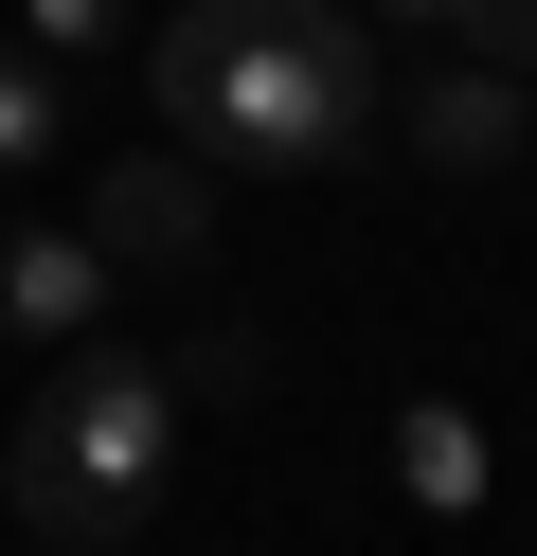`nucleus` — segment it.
<instances>
[{"label":"nucleus","instance_id":"9d476101","mask_svg":"<svg viewBox=\"0 0 537 556\" xmlns=\"http://www.w3.org/2000/svg\"><path fill=\"white\" fill-rule=\"evenodd\" d=\"M107 18L126 0H18V54H107Z\"/></svg>","mask_w":537,"mask_h":556},{"label":"nucleus","instance_id":"6e6552de","mask_svg":"<svg viewBox=\"0 0 537 556\" xmlns=\"http://www.w3.org/2000/svg\"><path fill=\"white\" fill-rule=\"evenodd\" d=\"M162 377H179V413H197V395H251V377H269V341H251V324H197Z\"/></svg>","mask_w":537,"mask_h":556},{"label":"nucleus","instance_id":"9b49d317","mask_svg":"<svg viewBox=\"0 0 537 556\" xmlns=\"http://www.w3.org/2000/svg\"><path fill=\"white\" fill-rule=\"evenodd\" d=\"M358 18H448V0H358Z\"/></svg>","mask_w":537,"mask_h":556},{"label":"nucleus","instance_id":"39448f33","mask_svg":"<svg viewBox=\"0 0 537 556\" xmlns=\"http://www.w3.org/2000/svg\"><path fill=\"white\" fill-rule=\"evenodd\" d=\"M394 126H412V162H430V180H501V162L537 144V126H520V73H430Z\"/></svg>","mask_w":537,"mask_h":556},{"label":"nucleus","instance_id":"20e7f679","mask_svg":"<svg viewBox=\"0 0 537 556\" xmlns=\"http://www.w3.org/2000/svg\"><path fill=\"white\" fill-rule=\"evenodd\" d=\"M90 252L107 269H197L215 252V198H197V162H107V198H90Z\"/></svg>","mask_w":537,"mask_h":556},{"label":"nucleus","instance_id":"f257e3e1","mask_svg":"<svg viewBox=\"0 0 537 556\" xmlns=\"http://www.w3.org/2000/svg\"><path fill=\"white\" fill-rule=\"evenodd\" d=\"M143 90H162L179 144L251 162V180H322V162H358L394 126L376 18H341V0H179L162 54H143Z\"/></svg>","mask_w":537,"mask_h":556},{"label":"nucleus","instance_id":"f03ea898","mask_svg":"<svg viewBox=\"0 0 537 556\" xmlns=\"http://www.w3.org/2000/svg\"><path fill=\"white\" fill-rule=\"evenodd\" d=\"M162 484H179V377L126 359V341H72L54 395H36L18 448H0L18 539H54V556H126L143 520H162Z\"/></svg>","mask_w":537,"mask_h":556},{"label":"nucleus","instance_id":"1a4fd4ad","mask_svg":"<svg viewBox=\"0 0 537 556\" xmlns=\"http://www.w3.org/2000/svg\"><path fill=\"white\" fill-rule=\"evenodd\" d=\"M448 37H465V73H537V0H448Z\"/></svg>","mask_w":537,"mask_h":556},{"label":"nucleus","instance_id":"423d86ee","mask_svg":"<svg viewBox=\"0 0 537 556\" xmlns=\"http://www.w3.org/2000/svg\"><path fill=\"white\" fill-rule=\"evenodd\" d=\"M394 467H412V503H484V413L412 395V413H394Z\"/></svg>","mask_w":537,"mask_h":556},{"label":"nucleus","instance_id":"7ed1b4c3","mask_svg":"<svg viewBox=\"0 0 537 556\" xmlns=\"http://www.w3.org/2000/svg\"><path fill=\"white\" fill-rule=\"evenodd\" d=\"M107 288H126V269H107L90 233H18L0 216V341H54L72 359V341H107Z\"/></svg>","mask_w":537,"mask_h":556},{"label":"nucleus","instance_id":"0eeeda50","mask_svg":"<svg viewBox=\"0 0 537 556\" xmlns=\"http://www.w3.org/2000/svg\"><path fill=\"white\" fill-rule=\"evenodd\" d=\"M54 144H72V73H54V54H0V180L54 162Z\"/></svg>","mask_w":537,"mask_h":556}]
</instances>
